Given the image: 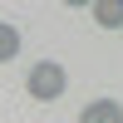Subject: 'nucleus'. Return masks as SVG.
<instances>
[{"mask_svg": "<svg viewBox=\"0 0 123 123\" xmlns=\"http://www.w3.org/2000/svg\"><path fill=\"white\" fill-rule=\"evenodd\" d=\"M64 84H69V74L54 64V59H39V64L25 74V89H30L35 98H59V94H64Z\"/></svg>", "mask_w": 123, "mask_h": 123, "instance_id": "f257e3e1", "label": "nucleus"}, {"mask_svg": "<svg viewBox=\"0 0 123 123\" xmlns=\"http://www.w3.org/2000/svg\"><path fill=\"white\" fill-rule=\"evenodd\" d=\"M79 123H123V108L113 98H98V104H89L84 113H79Z\"/></svg>", "mask_w": 123, "mask_h": 123, "instance_id": "f03ea898", "label": "nucleus"}, {"mask_svg": "<svg viewBox=\"0 0 123 123\" xmlns=\"http://www.w3.org/2000/svg\"><path fill=\"white\" fill-rule=\"evenodd\" d=\"M94 20L104 30H118L123 25V0H98V5H94Z\"/></svg>", "mask_w": 123, "mask_h": 123, "instance_id": "7ed1b4c3", "label": "nucleus"}, {"mask_svg": "<svg viewBox=\"0 0 123 123\" xmlns=\"http://www.w3.org/2000/svg\"><path fill=\"white\" fill-rule=\"evenodd\" d=\"M15 49H20V30L15 25H0V64L15 59Z\"/></svg>", "mask_w": 123, "mask_h": 123, "instance_id": "20e7f679", "label": "nucleus"}]
</instances>
